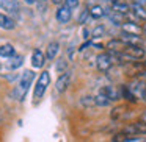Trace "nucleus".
<instances>
[{
	"instance_id": "nucleus-23",
	"label": "nucleus",
	"mask_w": 146,
	"mask_h": 142,
	"mask_svg": "<svg viewBox=\"0 0 146 142\" xmlns=\"http://www.w3.org/2000/svg\"><path fill=\"white\" fill-rule=\"evenodd\" d=\"M80 103H82L83 106H86V108H91V106H96V98L91 97V95H86V97H82Z\"/></svg>"
},
{
	"instance_id": "nucleus-36",
	"label": "nucleus",
	"mask_w": 146,
	"mask_h": 142,
	"mask_svg": "<svg viewBox=\"0 0 146 142\" xmlns=\"http://www.w3.org/2000/svg\"><path fill=\"white\" fill-rule=\"evenodd\" d=\"M143 35H145V38H146V24L143 25Z\"/></svg>"
},
{
	"instance_id": "nucleus-14",
	"label": "nucleus",
	"mask_w": 146,
	"mask_h": 142,
	"mask_svg": "<svg viewBox=\"0 0 146 142\" xmlns=\"http://www.w3.org/2000/svg\"><path fill=\"white\" fill-rule=\"evenodd\" d=\"M58 50H60V44H58L57 41L49 42L47 50H46V60H47V61H54L55 56H57V53H58Z\"/></svg>"
},
{
	"instance_id": "nucleus-20",
	"label": "nucleus",
	"mask_w": 146,
	"mask_h": 142,
	"mask_svg": "<svg viewBox=\"0 0 146 142\" xmlns=\"http://www.w3.org/2000/svg\"><path fill=\"white\" fill-rule=\"evenodd\" d=\"M105 10L101 7V5H94V7H91V10H90V16L93 17V19H101V17L105 16Z\"/></svg>"
},
{
	"instance_id": "nucleus-16",
	"label": "nucleus",
	"mask_w": 146,
	"mask_h": 142,
	"mask_svg": "<svg viewBox=\"0 0 146 142\" xmlns=\"http://www.w3.org/2000/svg\"><path fill=\"white\" fill-rule=\"evenodd\" d=\"M0 56L2 58H14L16 56L14 45L13 44H2L0 45Z\"/></svg>"
},
{
	"instance_id": "nucleus-22",
	"label": "nucleus",
	"mask_w": 146,
	"mask_h": 142,
	"mask_svg": "<svg viewBox=\"0 0 146 142\" xmlns=\"http://www.w3.org/2000/svg\"><path fill=\"white\" fill-rule=\"evenodd\" d=\"M94 98H96V106H108V105L111 103V101L108 100V98L105 97L104 94H101V92H99V94L96 95Z\"/></svg>"
},
{
	"instance_id": "nucleus-5",
	"label": "nucleus",
	"mask_w": 146,
	"mask_h": 142,
	"mask_svg": "<svg viewBox=\"0 0 146 142\" xmlns=\"http://www.w3.org/2000/svg\"><path fill=\"white\" fill-rule=\"evenodd\" d=\"M71 17H72V10L68 8L64 3L60 5L58 10H57V13H55V19H57L60 24H68L71 20Z\"/></svg>"
},
{
	"instance_id": "nucleus-30",
	"label": "nucleus",
	"mask_w": 146,
	"mask_h": 142,
	"mask_svg": "<svg viewBox=\"0 0 146 142\" xmlns=\"http://www.w3.org/2000/svg\"><path fill=\"white\" fill-rule=\"evenodd\" d=\"M83 38H90V31H88V30H83Z\"/></svg>"
},
{
	"instance_id": "nucleus-29",
	"label": "nucleus",
	"mask_w": 146,
	"mask_h": 142,
	"mask_svg": "<svg viewBox=\"0 0 146 142\" xmlns=\"http://www.w3.org/2000/svg\"><path fill=\"white\" fill-rule=\"evenodd\" d=\"M140 120L146 123V109H145V111H143V113H141V116H140Z\"/></svg>"
},
{
	"instance_id": "nucleus-24",
	"label": "nucleus",
	"mask_w": 146,
	"mask_h": 142,
	"mask_svg": "<svg viewBox=\"0 0 146 142\" xmlns=\"http://www.w3.org/2000/svg\"><path fill=\"white\" fill-rule=\"evenodd\" d=\"M104 33H105L104 25H98V27H96V28L91 31V36H93V38H101V36L104 35Z\"/></svg>"
},
{
	"instance_id": "nucleus-25",
	"label": "nucleus",
	"mask_w": 146,
	"mask_h": 142,
	"mask_svg": "<svg viewBox=\"0 0 146 142\" xmlns=\"http://www.w3.org/2000/svg\"><path fill=\"white\" fill-rule=\"evenodd\" d=\"M66 67H68L66 60H63V58H61V60H58V63H57V70H58V72L64 73V72H66Z\"/></svg>"
},
{
	"instance_id": "nucleus-33",
	"label": "nucleus",
	"mask_w": 146,
	"mask_h": 142,
	"mask_svg": "<svg viewBox=\"0 0 146 142\" xmlns=\"http://www.w3.org/2000/svg\"><path fill=\"white\" fill-rule=\"evenodd\" d=\"M50 2H52V3H55V5H60L63 0H50Z\"/></svg>"
},
{
	"instance_id": "nucleus-31",
	"label": "nucleus",
	"mask_w": 146,
	"mask_h": 142,
	"mask_svg": "<svg viewBox=\"0 0 146 142\" xmlns=\"http://www.w3.org/2000/svg\"><path fill=\"white\" fill-rule=\"evenodd\" d=\"M27 5H33V3H36V0H24Z\"/></svg>"
},
{
	"instance_id": "nucleus-38",
	"label": "nucleus",
	"mask_w": 146,
	"mask_h": 142,
	"mask_svg": "<svg viewBox=\"0 0 146 142\" xmlns=\"http://www.w3.org/2000/svg\"><path fill=\"white\" fill-rule=\"evenodd\" d=\"M111 2H113V3H116V2H119V0H111Z\"/></svg>"
},
{
	"instance_id": "nucleus-6",
	"label": "nucleus",
	"mask_w": 146,
	"mask_h": 142,
	"mask_svg": "<svg viewBox=\"0 0 146 142\" xmlns=\"http://www.w3.org/2000/svg\"><path fill=\"white\" fill-rule=\"evenodd\" d=\"M105 47H107V50L110 52V53L116 55V53H123L127 48V44L124 41H121V39H111V41L107 42Z\"/></svg>"
},
{
	"instance_id": "nucleus-1",
	"label": "nucleus",
	"mask_w": 146,
	"mask_h": 142,
	"mask_svg": "<svg viewBox=\"0 0 146 142\" xmlns=\"http://www.w3.org/2000/svg\"><path fill=\"white\" fill-rule=\"evenodd\" d=\"M33 80H35V72H33V70H25V72L21 75L17 86L13 89V97L16 98L17 101H24V98H25V95H27V92H29L30 86H32Z\"/></svg>"
},
{
	"instance_id": "nucleus-7",
	"label": "nucleus",
	"mask_w": 146,
	"mask_h": 142,
	"mask_svg": "<svg viewBox=\"0 0 146 142\" xmlns=\"http://www.w3.org/2000/svg\"><path fill=\"white\" fill-rule=\"evenodd\" d=\"M0 10H3L8 14L19 13V2L17 0H0Z\"/></svg>"
},
{
	"instance_id": "nucleus-34",
	"label": "nucleus",
	"mask_w": 146,
	"mask_h": 142,
	"mask_svg": "<svg viewBox=\"0 0 146 142\" xmlns=\"http://www.w3.org/2000/svg\"><path fill=\"white\" fill-rule=\"evenodd\" d=\"M141 47H143V50H145V53H146V39L143 41V44H141Z\"/></svg>"
},
{
	"instance_id": "nucleus-8",
	"label": "nucleus",
	"mask_w": 146,
	"mask_h": 142,
	"mask_svg": "<svg viewBox=\"0 0 146 142\" xmlns=\"http://www.w3.org/2000/svg\"><path fill=\"white\" fill-rule=\"evenodd\" d=\"M123 53H126L127 56L132 58L133 61L141 60V58L145 56V50H143V47H140V45H127V48Z\"/></svg>"
},
{
	"instance_id": "nucleus-10",
	"label": "nucleus",
	"mask_w": 146,
	"mask_h": 142,
	"mask_svg": "<svg viewBox=\"0 0 146 142\" xmlns=\"http://www.w3.org/2000/svg\"><path fill=\"white\" fill-rule=\"evenodd\" d=\"M121 28H123V33H126V35L140 36L143 33V28H140L138 24H133V22H124L121 25Z\"/></svg>"
},
{
	"instance_id": "nucleus-15",
	"label": "nucleus",
	"mask_w": 146,
	"mask_h": 142,
	"mask_svg": "<svg viewBox=\"0 0 146 142\" xmlns=\"http://www.w3.org/2000/svg\"><path fill=\"white\" fill-rule=\"evenodd\" d=\"M69 78H71V73L69 72H64L58 77L57 80V91L58 92H64L68 89V84H69Z\"/></svg>"
},
{
	"instance_id": "nucleus-26",
	"label": "nucleus",
	"mask_w": 146,
	"mask_h": 142,
	"mask_svg": "<svg viewBox=\"0 0 146 142\" xmlns=\"http://www.w3.org/2000/svg\"><path fill=\"white\" fill-rule=\"evenodd\" d=\"M88 17H91V16H90V10H83L82 14L79 16V24H86Z\"/></svg>"
},
{
	"instance_id": "nucleus-39",
	"label": "nucleus",
	"mask_w": 146,
	"mask_h": 142,
	"mask_svg": "<svg viewBox=\"0 0 146 142\" xmlns=\"http://www.w3.org/2000/svg\"><path fill=\"white\" fill-rule=\"evenodd\" d=\"M0 69H2V63H0Z\"/></svg>"
},
{
	"instance_id": "nucleus-9",
	"label": "nucleus",
	"mask_w": 146,
	"mask_h": 142,
	"mask_svg": "<svg viewBox=\"0 0 146 142\" xmlns=\"http://www.w3.org/2000/svg\"><path fill=\"white\" fill-rule=\"evenodd\" d=\"M44 64H46V55L39 48H35L32 53V66L35 69H42Z\"/></svg>"
},
{
	"instance_id": "nucleus-32",
	"label": "nucleus",
	"mask_w": 146,
	"mask_h": 142,
	"mask_svg": "<svg viewBox=\"0 0 146 142\" xmlns=\"http://www.w3.org/2000/svg\"><path fill=\"white\" fill-rule=\"evenodd\" d=\"M146 0H133V3H138V5H143Z\"/></svg>"
},
{
	"instance_id": "nucleus-35",
	"label": "nucleus",
	"mask_w": 146,
	"mask_h": 142,
	"mask_svg": "<svg viewBox=\"0 0 146 142\" xmlns=\"http://www.w3.org/2000/svg\"><path fill=\"white\" fill-rule=\"evenodd\" d=\"M141 100H143V101H145V103H146V91L143 92V95H141Z\"/></svg>"
},
{
	"instance_id": "nucleus-2",
	"label": "nucleus",
	"mask_w": 146,
	"mask_h": 142,
	"mask_svg": "<svg viewBox=\"0 0 146 142\" xmlns=\"http://www.w3.org/2000/svg\"><path fill=\"white\" fill-rule=\"evenodd\" d=\"M49 86H50V72H49V70H42V72L39 73L38 80H36L35 91H33V98H35V101L41 100Z\"/></svg>"
},
{
	"instance_id": "nucleus-37",
	"label": "nucleus",
	"mask_w": 146,
	"mask_h": 142,
	"mask_svg": "<svg viewBox=\"0 0 146 142\" xmlns=\"http://www.w3.org/2000/svg\"><path fill=\"white\" fill-rule=\"evenodd\" d=\"M141 75H143V78L146 80V70H145V72H143V73H141Z\"/></svg>"
},
{
	"instance_id": "nucleus-27",
	"label": "nucleus",
	"mask_w": 146,
	"mask_h": 142,
	"mask_svg": "<svg viewBox=\"0 0 146 142\" xmlns=\"http://www.w3.org/2000/svg\"><path fill=\"white\" fill-rule=\"evenodd\" d=\"M79 0H64V5H66L68 8H71V10H76V8H79Z\"/></svg>"
},
{
	"instance_id": "nucleus-12",
	"label": "nucleus",
	"mask_w": 146,
	"mask_h": 142,
	"mask_svg": "<svg viewBox=\"0 0 146 142\" xmlns=\"http://www.w3.org/2000/svg\"><path fill=\"white\" fill-rule=\"evenodd\" d=\"M0 28H3V30H14L16 28V22H14L13 17H10L8 14L5 13H0Z\"/></svg>"
},
{
	"instance_id": "nucleus-4",
	"label": "nucleus",
	"mask_w": 146,
	"mask_h": 142,
	"mask_svg": "<svg viewBox=\"0 0 146 142\" xmlns=\"http://www.w3.org/2000/svg\"><path fill=\"white\" fill-rule=\"evenodd\" d=\"M115 64V58L111 53L105 52V53H101L98 58H96V66L101 72H107V70L111 69V66Z\"/></svg>"
},
{
	"instance_id": "nucleus-11",
	"label": "nucleus",
	"mask_w": 146,
	"mask_h": 142,
	"mask_svg": "<svg viewBox=\"0 0 146 142\" xmlns=\"http://www.w3.org/2000/svg\"><path fill=\"white\" fill-rule=\"evenodd\" d=\"M101 94H104L110 101H116L118 98H121V91H116V88L113 86H104L101 89Z\"/></svg>"
},
{
	"instance_id": "nucleus-18",
	"label": "nucleus",
	"mask_w": 146,
	"mask_h": 142,
	"mask_svg": "<svg viewBox=\"0 0 146 142\" xmlns=\"http://www.w3.org/2000/svg\"><path fill=\"white\" fill-rule=\"evenodd\" d=\"M111 10H113V13L118 14H127L130 7L127 3H123V2H116V3H111Z\"/></svg>"
},
{
	"instance_id": "nucleus-19",
	"label": "nucleus",
	"mask_w": 146,
	"mask_h": 142,
	"mask_svg": "<svg viewBox=\"0 0 146 142\" xmlns=\"http://www.w3.org/2000/svg\"><path fill=\"white\" fill-rule=\"evenodd\" d=\"M130 10L133 11V14H135L138 19L141 20H146V8H143V5H138V3H133L132 7H130Z\"/></svg>"
},
{
	"instance_id": "nucleus-13",
	"label": "nucleus",
	"mask_w": 146,
	"mask_h": 142,
	"mask_svg": "<svg viewBox=\"0 0 146 142\" xmlns=\"http://www.w3.org/2000/svg\"><path fill=\"white\" fill-rule=\"evenodd\" d=\"M121 98H124L126 101H130V103H137V101H138V97L130 91L129 84L121 86Z\"/></svg>"
},
{
	"instance_id": "nucleus-3",
	"label": "nucleus",
	"mask_w": 146,
	"mask_h": 142,
	"mask_svg": "<svg viewBox=\"0 0 146 142\" xmlns=\"http://www.w3.org/2000/svg\"><path fill=\"white\" fill-rule=\"evenodd\" d=\"M121 133L130 136V137H141L143 134H146V123L141 122V120L129 123V125H126L123 130H121Z\"/></svg>"
},
{
	"instance_id": "nucleus-21",
	"label": "nucleus",
	"mask_w": 146,
	"mask_h": 142,
	"mask_svg": "<svg viewBox=\"0 0 146 142\" xmlns=\"http://www.w3.org/2000/svg\"><path fill=\"white\" fill-rule=\"evenodd\" d=\"M24 64V56H21V55H16L14 58H11V61L8 63V67L10 69H17V67H21Z\"/></svg>"
},
{
	"instance_id": "nucleus-17",
	"label": "nucleus",
	"mask_w": 146,
	"mask_h": 142,
	"mask_svg": "<svg viewBox=\"0 0 146 142\" xmlns=\"http://www.w3.org/2000/svg\"><path fill=\"white\" fill-rule=\"evenodd\" d=\"M129 88H130V91L133 92V94L137 95V97H140L141 98V95H143V92L146 91V88H145V83H141V81H133L132 84H129Z\"/></svg>"
},
{
	"instance_id": "nucleus-28",
	"label": "nucleus",
	"mask_w": 146,
	"mask_h": 142,
	"mask_svg": "<svg viewBox=\"0 0 146 142\" xmlns=\"http://www.w3.org/2000/svg\"><path fill=\"white\" fill-rule=\"evenodd\" d=\"M124 142H146V139L145 137H130V139H127V141H124Z\"/></svg>"
}]
</instances>
